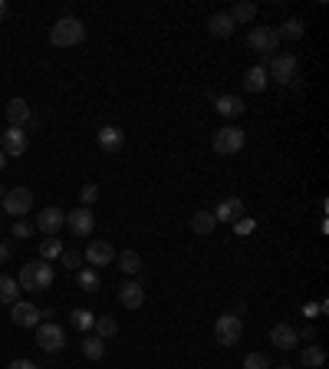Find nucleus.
<instances>
[{
	"label": "nucleus",
	"mask_w": 329,
	"mask_h": 369,
	"mask_svg": "<svg viewBox=\"0 0 329 369\" xmlns=\"http://www.w3.org/2000/svg\"><path fill=\"white\" fill-rule=\"evenodd\" d=\"M3 261H10V244L0 241V264H3Z\"/></svg>",
	"instance_id": "nucleus-40"
},
{
	"label": "nucleus",
	"mask_w": 329,
	"mask_h": 369,
	"mask_svg": "<svg viewBox=\"0 0 329 369\" xmlns=\"http://www.w3.org/2000/svg\"><path fill=\"white\" fill-rule=\"evenodd\" d=\"M96 198H99V188L96 184H86V188H82V208H89Z\"/></svg>",
	"instance_id": "nucleus-37"
},
{
	"label": "nucleus",
	"mask_w": 329,
	"mask_h": 369,
	"mask_svg": "<svg viewBox=\"0 0 329 369\" xmlns=\"http://www.w3.org/2000/svg\"><path fill=\"white\" fill-rule=\"evenodd\" d=\"M247 43H250V50H257V53H277L280 36L273 27H254L247 34Z\"/></svg>",
	"instance_id": "nucleus-10"
},
{
	"label": "nucleus",
	"mask_w": 329,
	"mask_h": 369,
	"mask_svg": "<svg viewBox=\"0 0 329 369\" xmlns=\"http://www.w3.org/2000/svg\"><path fill=\"white\" fill-rule=\"evenodd\" d=\"M82 40H86V27H82V20H76V17L56 20L53 30H49V43H53V47H80Z\"/></svg>",
	"instance_id": "nucleus-2"
},
{
	"label": "nucleus",
	"mask_w": 329,
	"mask_h": 369,
	"mask_svg": "<svg viewBox=\"0 0 329 369\" xmlns=\"http://www.w3.org/2000/svg\"><path fill=\"white\" fill-rule=\"evenodd\" d=\"M60 261H63L66 270H80L82 267V254L80 251H63L60 254Z\"/></svg>",
	"instance_id": "nucleus-34"
},
{
	"label": "nucleus",
	"mask_w": 329,
	"mask_h": 369,
	"mask_svg": "<svg viewBox=\"0 0 329 369\" xmlns=\"http://www.w3.org/2000/svg\"><path fill=\"white\" fill-rule=\"evenodd\" d=\"M244 145H247V132L237 129V126H224V129H217L211 139V149L217 152V155H237Z\"/></svg>",
	"instance_id": "nucleus-4"
},
{
	"label": "nucleus",
	"mask_w": 329,
	"mask_h": 369,
	"mask_svg": "<svg viewBox=\"0 0 329 369\" xmlns=\"http://www.w3.org/2000/svg\"><path fill=\"white\" fill-rule=\"evenodd\" d=\"M211 215H214V221H217V224H234V221L244 218V202H241V198H224V202L217 204Z\"/></svg>",
	"instance_id": "nucleus-15"
},
{
	"label": "nucleus",
	"mask_w": 329,
	"mask_h": 369,
	"mask_svg": "<svg viewBox=\"0 0 329 369\" xmlns=\"http://www.w3.org/2000/svg\"><path fill=\"white\" fill-rule=\"evenodd\" d=\"M36 346L43 353H60L66 346V330L63 326H56V323H40L36 326Z\"/></svg>",
	"instance_id": "nucleus-7"
},
{
	"label": "nucleus",
	"mask_w": 329,
	"mask_h": 369,
	"mask_svg": "<svg viewBox=\"0 0 329 369\" xmlns=\"http://www.w3.org/2000/svg\"><path fill=\"white\" fill-rule=\"evenodd\" d=\"M244 369H273V366H270V359L263 353H250L244 359Z\"/></svg>",
	"instance_id": "nucleus-33"
},
{
	"label": "nucleus",
	"mask_w": 329,
	"mask_h": 369,
	"mask_svg": "<svg viewBox=\"0 0 329 369\" xmlns=\"http://www.w3.org/2000/svg\"><path fill=\"white\" fill-rule=\"evenodd\" d=\"M208 30H211V36H217V40H230V36H234V20H230L228 14H214V17L208 20Z\"/></svg>",
	"instance_id": "nucleus-20"
},
{
	"label": "nucleus",
	"mask_w": 329,
	"mask_h": 369,
	"mask_svg": "<svg viewBox=\"0 0 329 369\" xmlns=\"http://www.w3.org/2000/svg\"><path fill=\"white\" fill-rule=\"evenodd\" d=\"M93 323H96V317L89 310H73V326L76 330H93Z\"/></svg>",
	"instance_id": "nucleus-32"
},
{
	"label": "nucleus",
	"mask_w": 329,
	"mask_h": 369,
	"mask_svg": "<svg viewBox=\"0 0 329 369\" xmlns=\"http://www.w3.org/2000/svg\"><path fill=\"white\" fill-rule=\"evenodd\" d=\"M3 195H7V188H3V184H0V202H3Z\"/></svg>",
	"instance_id": "nucleus-43"
},
{
	"label": "nucleus",
	"mask_w": 329,
	"mask_h": 369,
	"mask_svg": "<svg viewBox=\"0 0 329 369\" xmlns=\"http://www.w3.org/2000/svg\"><path fill=\"white\" fill-rule=\"evenodd\" d=\"M300 363H303L306 369H323V363H326V350L316 346V343H310L306 350L300 353Z\"/></svg>",
	"instance_id": "nucleus-24"
},
{
	"label": "nucleus",
	"mask_w": 329,
	"mask_h": 369,
	"mask_svg": "<svg viewBox=\"0 0 329 369\" xmlns=\"http://www.w3.org/2000/svg\"><path fill=\"white\" fill-rule=\"evenodd\" d=\"M30 106L27 99H10L7 102V122L14 126V129H27V122H30Z\"/></svg>",
	"instance_id": "nucleus-17"
},
{
	"label": "nucleus",
	"mask_w": 329,
	"mask_h": 369,
	"mask_svg": "<svg viewBox=\"0 0 329 369\" xmlns=\"http://www.w3.org/2000/svg\"><path fill=\"white\" fill-rule=\"evenodd\" d=\"M16 284L23 290H33V294H43L47 287H53V267L49 261H33V264H23L20 267V281Z\"/></svg>",
	"instance_id": "nucleus-1"
},
{
	"label": "nucleus",
	"mask_w": 329,
	"mask_h": 369,
	"mask_svg": "<svg viewBox=\"0 0 329 369\" xmlns=\"http://www.w3.org/2000/svg\"><path fill=\"white\" fill-rule=\"evenodd\" d=\"M277 369H293V366H277Z\"/></svg>",
	"instance_id": "nucleus-44"
},
{
	"label": "nucleus",
	"mask_w": 329,
	"mask_h": 369,
	"mask_svg": "<svg viewBox=\"0 0 329 369\" xmlns=\"http://www.w3.org/2000/svg\"><path fill=\"white\" fill-rule=\"evenodd\" d=\"M228 17L234 20V27H237V23H254V20H257V3L241 0V3H234V7H230Z\"/></svg>",
	"instance_id": "nucleus-21"
},
{
	"label": "nucleus",
	"mask_w": 329,
	"mask_h": 369,
	"mask_svg": "<svg viewBox=\"0 0 329 369\" xmlns=\"http://www.w3.org/2000/svg\"><path fill=\"white\" fill-rule=\"evenodd\" d=\"M7 369H40V366H36V363H30V359H14Z\"/></svg>",
	"instance_id": "nucleus-38"
},
{
	"label": "nucleus",
	"mask_w": 329,
	"mask_h": 369,
	"mask_svg": "<svg viewBox=\"0 0 329 369\" xmlns=\"http://www.w3.org/2000/svg\"><path fill=\"white\" fill-rule=\"evenodd\" d=\"M30 149V139H27V129H7V132H0V152L3 155H10V158H20L23 152Z\"/></svg>",
	"instance_id": "nucleus-9"
},
{
	"label": "nucleus",
	"mask_w": 329,
	"mask_h": 369,
	"mask_svg": "<svg viewBox=\"0 0 329 369\" xmlns=\"http://www.w3.org/2000/svg\"><path fill=\"white\" fill-rule=\"evenodd\" d=\"M102 353H106V340H99V336H82V356H86V359H102Z\"/></svg>",
	"instance_id": "nucleus-26"
},
{
	"label": "nucleus",
	"mask_w": 329,
	"mask_h": 369,
	"mask_svg": "<svg viewBox=\"0 0 329 369\" xmlns=\"http://www.w3.org/2000/svg\"><path fill=\"white\" fill-rule=\"evenodd\" d=\"M119 303L125 310H138L145 303V287L138 284V281H122V287H119Z\"/></svg>",
	"instance_id": "nucleus-14"
},
{
	"label": "nucleus",
	"mask_w": 329,
	"mask_h": 369,
	"mask_svg": "<svg viewBox=\"0 0 329 369\" xmlns=\"http://www.w3.org/2000/svg\"><path fill=\"white\" fill-rule=\"evenodd\" d=\"M36 228H40V231H43L47 237H56L66 228L63 208H43V211L36 215Z\"/></svg>",
	"instance_id": "nucleus-11"
},
{
	"label": "nucleus",
	"mask_w": 329,
	"mask_h": 369,
	"mask_svg": "<svg viewBox=\"0 0 329 369\" xmlns=\"http://www.w3.org/2000/svg\"><path fill=\"white\" fill-rule=\"evenodd\" d=\"M96 142H99V149L106 152V155H115V152L125 149V132H122L119 126H102L99 135H96Z\"/></svg>",
	"instance_id": "nucleus-12"
},
{
	"label": "nucleus",
	"mask_w": 329,
	"mask_h": 369,
	"mask_svg": "<svg viewBox=\"0 0 329 369\" xmlns=\"http://www.w3.org/2000/svg\"><path fill=\"white\" fill-rule=\"evenodd\" d=\"M254 228H257V224H254V221L250 218H241V221H234V235H250V231H254Z\"/></svg>",
	"instance_id": "nucleus-36"
},
{
	"label": "nucleus",
	"mask_w": 329,
	"mask_h": 369,
	"mask_svg": "<svg viewBox=\"0 0 329 369\" xmlns=\"http://www.w3.org/2000/svg\"><path fill=\"white\" fill-rule=\"evenodd\" d=\"M10 320H14L16 326H40V307L16 300L14 307H10Z\"/></svg>",
	"instance_id": "nucleus-16"
},
{
	"label": "nucleus",
	"mask_w": 329,
	"mask_h": 369,
	"mask_svg": "<svg viewBox=\"0 0 329 369\" xmlns=\"http://www.w3.org/2000/svg\"><path fill=\"white\" fill-rule=\"evenodd\" d=\"M80 290H86V294H96L99 290V270L96 267H82L80 270Z\"/></svg>",
	"instance_id": "nucleus-30"
},
{
	"label": "nucleus",
	"mask_w": 329,
	"mask_h": 369,
	"mask_svg": "<svg viewBox=\"0 0 329 369\" xmlns=\"http://www.w3.org/2000/svg\"><path fill=\"white\" fill-rule=\"evenodd\" d=\"M66 228H69V235L73 237H89L93 235V228H96V215L80 204V208H73V211L66 215Z\"/></svg>",
	"instance_id": "nucleus-8"
},
{
	"label": "nucleus",
	"mask_w": 329,
	"mask_h": 369,
	"mask_svg": "<svg viewBox=\"0 0 329 369\" xmlns=\"http://www.w3.org/2000/svg\"><path fill=\"white\" fill-rule=\"evenodd\" d=\"M7 20V0H0V23Z\"/></svg>",
	"instance_id": "nucleus-41"
},
{
	"label": "nucleus",
	"mask_w": 329,
	"mask_h": 369,
	"mask_svg": "<svg viewBox=\"0 0 329 369\" xmlns=\"http://www.w3.org/2000/svg\"><path fill=\"white\" fill-rule=\"evenodd\" d=\"M66 248H63V241L60 237H47L43 244H40V254H43V261H53V257H60Z\"/></svg>",
	"instance_id": "nucleus-31"
},
{
	"label": "nucleus",
	"mask_w": 329,
	"mask_h": 369,
	"mask_svg": "<svg viewBox=\"0 0 329 369\" xmlns=\"http://www.w3.org/2000/svg\"><path fill=\"white\" fill-rule=\"evenodd\" d=\"M93 267H109L115 261V248L109 244V241H93L89 248H86V254H82Z\"/></svg>",
	"instance_id": "nucleus-13"
},
{
	"label": "nucleus",
	"mask_w": 329,
	"mask_h": 369,
	"mask_svg": "<svg viewBox=\"0 0 329 369\" xmlns=\"http://www.w3.org/2000/svg\"><path fill=\"white\" fill-rule=\"evenodd\" d=\"M267 69V80H277L280 86H290L300 80V60H296L293 53H273L270 56V67Z\"/></svg>",
	"instance_id": "nucleus-3"
},
{
	"label": "nucleus",
	"mask_w": 329,
	"mask_h": 369,
	"mask_svg": "<svg viewBox=\"0 0 329 369\" xmlns=\"http://www.w3.org/2000/svg\"><path fill=\"white\" fill-rule=\"evenodd\" d=\"M30 235H33V224H27L23 218H16L14 221V237H20V241H23V237H30Z\"/></svg>",
	"instance_id": "nucleus-35"
},
{
	"label": "nucleus",
	"mask_w": 329,
	"mask_h": 369,
	"mask_svg": "<svg viewBox=\"0 0 329 369\" xmlns=\"http://www.w3.org/2000/svg\"><path fill=\"white\" fill-rule=\"evenodd\" d=\"M16 300H20V284H16V277H0V303L14 307Z\"/></svg>",
	"instance_id": "nucleus-25"
},
{
	"label": "nucleus",
	"mask_w": 329,
	"mask_h": 369,
	"mask_svg": "<svg viewBox=\"0 0 329 369\" xmlns=\"http://www.w3.org/2000/svg\"><path fill=\"white\" fill-rule=\"evenodd\" d=\"M3 165H7V155H3V152H0V171H3Z\"/></svg>",
	"instance_id": "nucleus-42"
},
{
	"label": "nucleus",
	"mask_w": 329,
	"mask_h": 369,
	"mask_svg": "<svg viewBox=\"0 0 329 369\" xmlns=\"http://www.w3.org/2000/svg\"><path fill=\"white\" fill-rule=\"evenodd\" d=\"M3 211L7 215H14V218H23L27 211L33 208V191L27 188V184H16V188H10L7 195H3Z\"/></svg>",
	"instance_id": "nucleus-6"
},
{
	"label": "nucleus",
	"mask_w": 329,
	"mask_h": 369,
	"mask_svg": "<svg viewBox=\"0 0 329 369\" xmlns=\"http://www.w3.org/2000/svg\"><path fill=\"white\" fill-rule=\"evenodd\" d=\"M270 343L277 346V350H296V330L290 326V323H277L273 330H270Z\"/></svg>",
	"instance_id": "nucleus-18"
},
{
	"label": "nucleus",
	"mask_w": 329,
	"mask_h": 369,
	"mask_svg": "<svg viewBox=\"0 0 329 369\" xmlns=\"http://www.w3.org/2000/svg\"><path fill=\"white\" fill-rule=\"evenodd\" d=\"M214 228H217V221H214L211 211H204V208H201V211H195V215H191V231H195L197 237H208Z\"/></svg>",
	"instance_id": "nucleus-22"
},
{
	"label": "nucleus",
	"mask_w": 329,
	"mask_h": 369,
	"mask_svg": "<svg viewBox=\"0 0 329 369\" xmlns=\"http://www.w3.org/2000/svg\"><path fill=\"white\" fill-rule=\"evenodd\" d=\"M241 336H244V320L234 317V313L217 317V323H214V340H217L221 346H237Z\"/></svg>",
	"instance_id": "nucleus-5"
},
{
	"label": "nucleus",
	"mask_w": 329,
	"mask_h": 369,
	"mask_svg": "<svg viewBox=\"0 0 329 369\" xmlns=\"http://www.w3.org/2000/svg\"><path fill=\"white\" fill-rule=\"evenodd\" d=\"M93 330H96L99 340H112V336L119 333V323H115L112 317H96V323H93Z\"/></svg>",
	"instance_id": "nucleus-28"
},
{
	"label": "nucleus",
	"mask_w": 329,
	"mask_h": 369,
	"mask_svg": "<svg viewBox=\"0 0 329 369\" xmlns=\"http://www.w3.org/2000/svg\"><path fill=\"white\" fill-rule=\"evenodd\" d=\"M214 109L221 112L224 119H237V116H244V99L241 96H214Z\"/></svg>",
	"instance_id": "nucleus-19"
},
{
	"label": "nucleus",
	"mask_w": 329,
	"mask_h": 369,
	"mask_svg": "<svg viewBox=\"0 0 329 369\" xmlns=\"http://www.w3.org/2000/svg\"><path fill=\"white\" fill-rule=\"evenodd\" d=\"M119 267H122V274H138L142 270V257H138V251H122L119 254Z\"/></svg>",
	"instance_id": "nucleus-27"
},
{
	"label": "nucleus",
	"mask_w": 329,
	"mask_h": 369,
	"mask_svg": "<svg viewBox=\"0 0 329 369\" xmlns=\"http://www.w3.org/2000/svg\"><path fill=\"white\" fill-rule=\"evenodd\" d=\"M267 83H270V80H267V69L263 67H250L244 73V89L247 93H263Z\"/></svg>",
	"instance_id": "nucleus-23"
},
{
	"label": "nucleus",
	"mask_w": 329,
	"mask_h": 369,
	"mask_svg": "<svg viewBox=\"0 0 329 369\" xmlns=\"http://www.w3.org/2000/svg\"><path fill=\"white\" fill-rule=\"evenodd\" d=\"M296 340H306V343H313V340H316V330H313V326H303V330L296 333Z\"/></svg>",
	"instance_id": "nucleus-39"
},
{
	"label": "nucleus",
	"mask_w": 329,
	"mask_h": 369,
	"mask_svg": "<svg viewBox=\"0 0 329 369\" xmlns=\"http://www.w3.org/2000/svg\"><path fill=\"white\" fill-rule=\"evenodd\" d=\"M306 34V27H303V20H287V23H283V27H280L277 30V36L280 40H300V36Z\"/></svg>",
	"instance_id": "nucleus-29"
}]
</instances>
